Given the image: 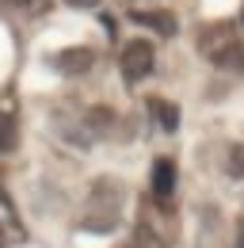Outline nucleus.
Segmentation results:
<instances>
[{
  "instance_id": "f257e3e1",
  "label": "nucleus",
  "mask_w": 244,
  "mask_h": 248,
  "mask_svg": "<svg viewBox=\"0 0 244 248\" xmlns=\"http://www.w3.org/2000/svg\"><path fill=\"white\" fill-rule=\"evenodd\" d=\"M122 199H126V187L115 176H99L88 187V206L80 217V229L88 233H111L122 217Z\"/></svg>"
},
{
  "instance_id": "f03ea898",
  "label": "nucleus",
  "mask_w": 244,
  "mask_h": 248,
  "mask_svg": "<svg viewBox=\"0 0 244 248\" xmlns=\"http://www.w3.org/2000/svg\"><path fill=\"white\" fill-rule=\"evenodd\" d=\"M152 69H156V50H152V42L149 38H130V42L122 46V54H119L122 80H126V84H141Z\"/></svg>"
},
{
  "instance_id": "7ed1b4c3",
  "label": "nucleus",
  "mask_w": 244,
  "mask_h": 248,
  "mask_svg": "<svg viewBox=\"0 0 244 248\" xmlns=\"http://www.w3.org/2000/svg\"><path fill=\"white\" fill-rule=\"evenodd\" d=\"M50 65L58 69L61 77H80V73H88L92 65H95V54H92L88 46H65V50H58L50 58Z\"/></svg>"
},
{
  "instance_id": "20e7f679",
  "label": "nucleus",
  "mask_w": 244,
  "mask_h": 248,
  "mask_svg": "<svg viewBox=\"0 0 244 248\" xmlns=\"http://www.w3.org/2000/svg\"><path fill=\"white\" fill-rule=\"evenodd\" d=\"M198 245L195 248H225V217L217 206H202L198 210Z\"/></svg>"
},
{
  "instance_id": "39448f33",
  "label": "nucleus",
  "mask_w": 244,
  "mask_h": 248,
  "mask_svg": "<svg viewBox=\"0 0 244 248\" xmlns=\"http://www.w3.org/2000/svg\"><path fill=\"white\" fill-rule=\"evenodd\" d=\"M206 58H210L214 69H233V73H241L244 69V46L237 38H221L217 46H206Z\"/></svg>"
},
{
  "instance_id": "423d86ee",
  "label": "nucleus",
  "mask_w": 244,
  "mask_h": 248,
  "mask_svg": "<svg viewBox=\"0 0 244 248\" xmlns=\"http://www.w3.org/2000/svg\"><path fill=\"white\" fill-rule=\"evenodd\" d=\"M152 191H156V199H168V195L176 191V164H172L168 156H160V160L152 164Z\"/></svg>"
},
{
  "instance_id": "0eeeda50",
  "label": "nucleus",
  "mask_w": 244,
  "mask_h": 248,
  "mask_svg": "<svg viewBox=\"0 0 244 248\" xmlns=\"http://www.w3.org/2000/svg\"><path fill=\"white\" fill-rule=\"evenodd\" d=\"M149 115L160 123V130H164V134H172V130L180 126V111H176L168 99H149Z\"/></svg>"
},
{
  "instance_id": "6e6552de",
  "label": "nucleus",
  "mask_w": 244,
  "mask_h": 248,
  "mask_svg": "<svg viewBox=\"0 0 244 248\" xmlns=\"http://www.w3.org/2000/svg\"><path fill=\"white\" fill-rule=\"evenodd\" d=\"M137 23L152 27V31L164 34V38H172V34H176V19H172L168 12H137Z\"/></svg>"
},
{
  "instance_id": "1a4fd4ad",
  "label": "nucleus",
  "mask_w": 244,
  "mask_h": 248,
  "mask_svg": "<svg viewBox=\"0 0 244 248\" xmlns=\"http://www.w3.org/2000/svg\"><path fill=\"white\" fill-rule=\"evenodd\" d=\"M229 176H244V145H229Z\"/></svg>"
},
{
  "instance_id": "9d476101",
  "label": "nucleus",
  "mask_w": 244,
  "mask_h": 248,
  "mask_svg": "<svg viewBox=\"0 0 244 248\" xmlns=\"http://www.w3.org/2000/svg\"><path fill=\"white\" fill-rule=\"evenodd\" d=\"M130 248H160V241L152 237L149 229H137V233H134V241H130Z\"/></svg>"
},
{
  "instance_id": "9b49d317",
  "label": "nucleus",
  "mask_w": 244,
  "mask_h": 248,
  "mask_svg": "<svg viewBox=\"0 0 244 248\" xmlns=\"http://www.w3.org/2000/svg\"><path fill=\"white\" fill-rule=\"evenodd\" d=\"M0 149L4 153L15 149V130H12V123H0Z\"/></svg>"
},
{
  "instance_id": "f8f14e48",
  "label": "nucleus",
  "mask_w": 244,
  "mask_h": 248,
  "mask_svg": "<svg viewBox=\"0 0 244 248\" xmlns=\"http://www.w3.org/2000/svg\"><path fill=\"white\" fill-rule=\"evenodd\" d=\"M65 4H73V8H95L99 0H65Z\"/></svg>"
},
{
  "instance_id": "ddd939ff",
  "label": "nucleus",
  "mask_w": 244,
  "mask_h": 248,
  "mask_svg": "<svg viewBox=\"0 0 244 248\" xmlns=\"http://www.w3.org/2000/svg\"><path fill=\"white\" fill-rule=\"evenodd\" d=\"M122 4H145V0H122Z\"/></svg>"
},
{
  "instance_id": "4468645a",
  "label": "nucleus",
  "mask_w": 244,
  "mask_h": 248,
  "mask_svg": "<svg viewBox=\"0 0 244 248\" xmlns=\"http://www.w3.org/2000/svg\"><path fill=\"white\" fill-rule=\"evenodd\" d=\"M0 245H4V229H0Z\"/></svg>"
}]
</instances>
